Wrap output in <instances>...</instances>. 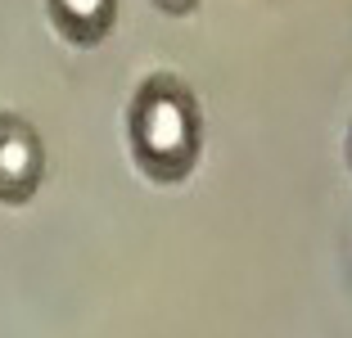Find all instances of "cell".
Wrapping results in <instances>:
<instances>
[{
  "label": "cell",
  "mask_w": 352,
  "mask_h": 338,
  "mask_svg": "<svg viewBox=\"0 0 352 338\" xmlns=\"http://www.w3.org/2000/svg\"><path fill=\"white\" fill-rule=\"evenodd\" d=\"M158 5H167V10H176V14H181V10H190L195 0H158Z\"/></svg>",
  "instance_id": "277c9868"
},
{
  "label": "cell",
  "mask_w": 352,
  "mask_h": 338,
  "mask_svg": "<svg viewBox=\"0 0 352 338\" xmlns=\"http://www.w3.org/2000/svg\"><path fill=\"white\" fill-rule=\"evenodd\" d=\"M113 10H118V0H50L54 23L82 45H95L113 27Z\"/></svg>",
  "instance_id": "3957f363"
},
{
  "label": "cell",
  "mask_w": 352,
  "mask_h": 338,
  "mask_svg": "<svg viewBox=\"0 0 352 338\" xmlns=\"http://www.w3.org/2000/svg\"><path fill=\"white\" fill-rule=\"evenodd\" d=\"M41 172H45V154L36 131L23 117L5 113L0 117V199L5 203L32 199V190L41 185Z\"/></svg>",
  "instance_id": "7a4b0ae2"
},
{
  "label": "cell",
  "mask_w": 352,
  "mask_h": 338,
  "mask_svg": "<svg viewBox=\"0 0 352 338\" xmlns=\"http://www.w3.org/2000/svg\"><path fill=\"white\" fill-rule=\"evenodd\" d=\"M131 144L149 176L181 181L199 163V144H204L199 104L190 100V91H181L167 77L145 82V91L131 104Z\"/></svg>",
  "instance_id": "6da1fadb"
}]
</instances>
